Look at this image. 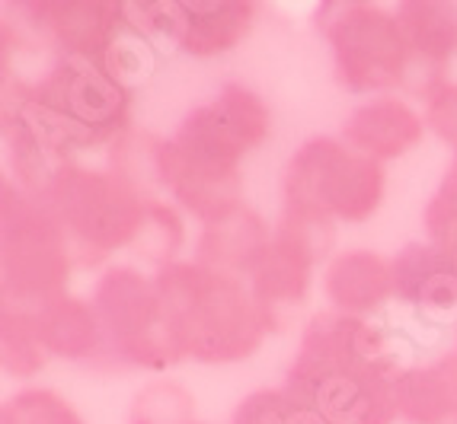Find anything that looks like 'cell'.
Returning a JSON list of instances; mask_svg holds the SVG:
<instances>
[{
	"label": "cell",
	"instance_id": "2",
	"mask_svg": "<svg viewBox=\"0 0 457 424\" xmlns=\"http://www.w3.org/2000/svg\"><path fill=\"white\" fill-rule=\"evenodd\" d=\"M163 319L183 361L240 363L260 351L278 316L250 294L244 278L198 262H170L154 274Z\"/></svg>",
	"mask_w": 457,
	"mask_h": 424
},
{
	"label": "cell",
	"instance_id": "25",
	"mask_svg": "<svg viewBox=\"0 0 457 424\" xmlns=\"http://www.w3.org/2000/svg\"><path fill=\"white\" fill-rule=\"evenodd\" d=\"M0 424H84V418L52 389H23L4 402Z\"/></svg>",
	"mask_w": 457,
	"mask_h": 424
},
{
	"label": "cell",
	"instance_id": "11",
	"mask_svg": "<svg viewBox=\"0 0 457 424\" xmlns=\"http://www.w3.org/2000/svg\"><path fill=\"white\" fill-rule=\"evenodd\" d=\"M260 20L253 0H176L173 45L192 58H221L244 45Z\"/></svg>",
	"mask_w": 457,
	"mask_h": 424
},
{
	"label": "cell",
	"instance_id": "29",
	"mask_svg": "<svg viewBox=\"0 0 457 424\" xmlns=\"http://www.w3.org/2000/svg\"><path fill=\"white\" fill-rule=\"evenodd\" d=\"M454 355H457V341H454Z\"/></svg>",
	"mask_w": 457,
	"mask_h": 424
},
{
	"label": "cell",
	"instance_id": "9",
	"mask_svg": "<svg viewBox=\"0 0 457 424\" xmlns=\"http://www.w3.org/2000/svg\"><path fill=\"white\" fill-rule=\"evenodd\" d=\"M269 135H272V112L260 93H253L244 84H228L205 106L192 109L170 141L195 163L240 169V163L256 147L266 144Z\"/></svg>",
	"mask_w": 457,
	"mask_h": 424
},
{
	"label": "cell",
	"instance_id": "24",
	"mask_svg": "<svg viewBox=\"0 0 457 424\" xmlns=\"http://www.w3.org/2000/svg\"><path fill=\"white\" fill-rule=\"evenodd\" d=\"M157 64V54H154V38H147L145 32L137 29V26L129 23V16H125L122 29L115 32L112 45H109L106 58L99 68L109 70V74L119 80L122 86L135 90L141 80H147Z\"/></svg>",
	"mask_w": 457,
	"mask_h": 424
},
{
	"label": "cell",
	"instance_id": "23",
	"mask_svg": "<svg viewBox=\"0 0 457 424\" xmlns=\"http://www.w3.org/2000/svg\"><path fill=\"white\" fill-rule=\"evenodd\" d=\"M129 424H195V399L179 383L154 379L137 389Z\"/></svg>",
	"mask_w": 457,
	"mask_h": 424
},
{
	"label": "cell",
	"instance_id": "6",
	"mask_svg": "<svg viewBox=\"0 0 457 424\" xmlns=\"http://www.w3.org/2000/svg\"><path fill=\"white\" fill-rule=\"evenodd\" d=\"M384 163L352 151L343 137H311L291 153L282 205L307 208L343 224H365L384 201Z\"/></svg>",
	"mask_w": 457,
	"mask_h": 424
},
{
	"label": "cell",
	"instance_id": "14",
	"mask_svg": "<svg viewBox=\"0 0 457 424\" xmlns=\"http://www.w3.org/2000/svg\"><path fill=\"white\" fill-rule=\"evenodd\" d=\"M394 297L432 316L457 310V262L432 242H410L390 258Z\"/></svg>",
	"mask_w": 457,
	"mask_h": 424
},
{
	"label": "cell",
	"instance_id": "7",
	"mask_svg": "<svg viewBox=\"0 0 457 424\" xmlns=\"http://www.w3.org/2000/svg\"><path fill=\"white\" fill-rule=\"evenodd\" d=\"M93 310L106 335V351L96 367H141L167 371L183 361L167 332L157 281L131 265H112L93 288Z\"/></svg>",
	"mask_w": 457,
	"mask_h": 424
},
{
	"label": "cell",
	"instance_id": "1",
	"mask_svg": "<svg viewBox=\"0 0 457 424\" xmlns=\"http://www.w3.org/2000/svg\"><path fill=\"white\" fill-rule=\"evenodd\" d=\"M400 351L371 319L317 313L285 377V393L336 424H394Z\"/></svg>",
	"mask_w": 457,
	"mask_h": 424
},
{
	"label": "cell",
	"instance_id": "12",
	"mask_svg": "<svg viewBox=\"0 0 457 424\" xmlns=\"http://www.w3.org/2000/svg\"><path fill=\"white\" fill-rule=\"evenodd\" d=\"M422 137H426V118L396 96L368 99L343 121L345 144L378 163L406 157L422 144Z\"/></svg>",
	"mask_w": 457,
	"mask_h": 424
},
{
	"label": "cell",
	"instance_id": "28",
	"mask_svg": "<svg viewBox=\"0 0 457 424\" xmlns=\"http://www.w3.org/2000/svg\"><path fill=\"white\" fill-rule=\"evenodd\" d=\"M442 192H448L451 198H457V153H454V159L448 163V169H445V175H442V185H438Z\"/></svg>",
	"mask_w": 457,
	"mask_h": 424
},
{
	"label": "cell",
	"instance_id": "13",
	"mask_svg": "<svg viewBox=\"0 0 457 424\" xmlns=\"http://www.w3.org/2000/svg\"><path fill=\"white\" fill-rule=\"evenodd\" d=\"M320 258L307 249L295 236L275 230L272 240L262 246L256 262L246 272V288L272 316H278L288 306H301L311 294L313 268Z\"/></svg>",
	"mask_w": 457,
	"mask_h": 424
},
{
	"label": "cell",
	"instance_id": "21",
	"mask_svg": "<svg viewBox=\"0 0 457 424\" xmlns=\"http://www.w3.org/2000/svg\"><path fill=\"white\" fill-rule=\"evenodd\" d=\"M161 137L147 131H125L109 144V173L129 182L141 195H151V189H163L161 179Z\"/></svg>",
	"mask_w": 457,
	"mask_h": 424
},
{
	"label": "cell",
	"instance_id": "10",
	"mask_svg": "<svg viewBox=\"0 0 457 424\" xmlns=\"http://www.w3.org/2000/svg\"><path fill=\"white\" fill-rule=\"evenodd\" d=\"M36 36L48 38L58 54L103 64L115 32L125 23L122 0H36L13 4Z\"/></svg>",
	"mask_w": 457,
	"mask_h": 424
},
{
	"label": "cell",
	"instance_id": "20",
	"mask_svg": "<svg viewBox=\"0 0 457 424\" xmlns=\"http://www.w3.org/2000/svg\"><path fill=\"white\" fill-rule=\"evenodd\" d=\"M48 348L36 326V313L29 310H13V306H4V316H0V361H4V371L16 379H29L36 377L48 361Z\"/></svg>",
	"mask_w": 457,
	"mask_h": 424
},
{
	"label": "cell",
	"instance_id": "18",
	"mask_svg": "<svg viewBox=\"0 0 457 424\" xmlns=\"http://www.w3.org/2000/svg\"><path fill=\"white\" fill-rule=\"evenodd\" d=\"M396 412L406 424H448L457 418V355L396 377Z\"/></svg>",
	"mask_w": 457,
	"mask_h": 424
},
{
	"label": "cell",
	"instance_id": "4",
	"mask_svg": "<svg viewBox=\"0 0 457 424\" xmlns=\"http://www.w3.org/2000/svg\"><path fill=\"white\" fill-rule=\"evenodd\" d=\"M74 252L62 224L42 201L4 179L0 201V284L4 306L38 313L68 290Z\"/></svg>",
	"mask_w": 457,
	"mask_h": 424
},
{
	"label": "cell",
	"instance_id": "26",
	"mask_svg": "<svg viewBox=\"0 0 457 424\" xmlns=\"http://www.w3.org/2000/svg\"><path fill=\"white\" fill-rule=\"evenodd\" d=\"M422 96H426V112H422L426 128L457 153V80H445V77L426 80Z\"/></svg>",
	"mask_w": 457,
	"mask_h": 424
},
{
	"label": "cell",
	"instance_id": "8",
	"mask_svg": "<svg viewBox=\"0 0 457 424\" xmlns=\"http://www.w3.org/2000/svg\"><path fill=\"white\" fill-rule=\"evenodd\" d=\"M4 90H13L38 106L62 112L64 118L96 135L103 144H112L115 137L129 131L131 90L93 61L58 54L38 80L26 84L13 77V84H4Z\"/></svg>",
	"mask_w": 457,
	"mask_h": 424
},
{
	"label": "cell",
	"instance_id": "19",
	"mask_svg": "<svg viewBox=\"0 0 457 424\" xmlns=\"http://www.w3.org/2000/svg\"><path fill=\"white\" fill-rule=\"evenodd\" d=\"M269 240H272V233H269L266 220L244 205L230 217L202 227L195 242V262L205 268H214V272L246 278L250 265L256 262V256H260Z\"/></svg>",
	"mask_w": 457,
	"mask_h": 424
},
{
	"label": "cell",
	"instance_id": "16",
	"mask_svg": "<svg viewBox=\"0 0 457 424\" xmlns=\"http://www.w3.org/2000/svg\"><path fill=\"white\" fill-rule=\"evenodd\" d=\"M36 326L52 357L93 363V367L103 361L106 335H103L99 316L93 310V300H80L71 294L58 297L36 313Z\"/></svg>",
	"mask_w": 457,
	"mask_h": 424
},
{
	"label": "cell",
	"instance_id": "3",
	"mask_svg": "<svg viewBox=\"0 0 457 424\" xmlns=\"http://www.w3.org/2000/svg\"><path fill=\"white\" fill-rule=\"evenodd\" d=\"M147 198L109 169L64 163L36 201L62 224L77 265L93 268L112 252L135 246L145 227Z\"/></svg>",
	"mask_w": 457,
	"mask_h": 424
},
{
	"label": "cell",
	"instance_id": "27",
	"mask_svg": "<svg viewBox=\"0 0 457 424\" xmlns=\"http://www.w3.org/2000/svg\"><path fill=\"white\" fill-rule=\"evenodd\" d=\"M422 224H426V236L435 249H442L445 256L457 262V198L435 189V195L426 205V214H422Z\"/></svg>",
	"mask_w": 457,
	"mask_h": 424
},
{
	"label": "cell",
	"instance_id": "22",
	"mask_svg": "<svg viewBox=\"0 0 457 424\" xmlns=\"http://www.w3.org/2000/svg\"><path fill=\"white\" fill-rule=\"evenodd\" d=\"M183 242H186V227L179 211L170 201H161V198L151 195L147 198L145 227H141L131 249L145 258V262H154L157 268H163L173 262L176 252L183 249Z\"/></svg>",
	"mask_w": 457,
	"mask_h": 424
},
{
	"label": "cell",
	"instance_id": "5",
	"mask_svg": "<svg viewBox=\"0 0 457 424\" xmlns=\"http://www.w3.org/2000/svg\"><path fill=\"white\" fill-rule=\"evenodd\" d=\"M313 26L333 54V74L349 93H390L412 68L396 10L365 0H329L313 13Z\"/></svg>",
	"mask_w": 457,
	"mask_h": 424
},
{
	"label": "cell",
	"instance_id": "30",
	"mask_svg": "<svg viewBox=\"0 0 457 424\" xmlns=\"http://www.w3.org/2000/svg\"><path fill=\"white\" fill-rule=\"evenodd\" d=\"M454 424H457V418H454Z\"/></svg>",
	"mask_w": 457,
	"mask_h": 424
},
{
	"label": "cell",
	"instance_id": "15",
	"mask_svg": "<svg viewBox=\"0 0 457 424\" xmlns=\"http://www.w3.org/2000/svg\"><path fill=\"white\" fill-rule=\"evenodd\" d=\"M323 290L336 313L368 319L394 297V268L371 249L339 252L327 265Z\"/></svg>",
	"mask_w": 457,
	"mask_h": 424
},
{
	"label": "cell",
	"instance_id": "17",
	"mask_svg": "<svg viewBox=\"0 0 457 424\" xmlns=\"http://www.w3.org/2000/svg\"><path fill=\"white\" fill-rule=\"evenodd\" d=\"M396 20L403 26L412 64L426 70V80L442 77V70L457 54V4L406 0L396 7Z\"/></svg>",
	"mask_w": 457,
	"mask_h": 424
}]
</instances>
